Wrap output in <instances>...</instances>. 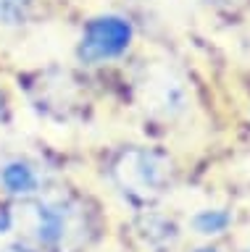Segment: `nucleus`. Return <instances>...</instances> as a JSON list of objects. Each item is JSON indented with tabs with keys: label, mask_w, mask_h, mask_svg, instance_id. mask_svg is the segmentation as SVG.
<instances>
[{
	"label": "nucleus",
	"mask_w": 250,
	"mask_h": 252,
	"mask_svg": "<svg viewBox=\"0 0 250 252\" xmlns=\"http://www.w3.org/2000/svg\"><path fill=\"white\" fill-rule=\"evenodd\" d=\"M140 100L150 116L158 118H177L187 110V92L182 82L171 71H150L147 79L140 84Z\"/></svg>",
	"instance_id": "5"
},
{
	"label": "nucleus",
	"mask_w": 250,
	"mask_h": 252,
	"mask_svg": "<svg viewBox=\"0 0 250 252\" xmlns=\"http://www.w3.org/2000/svg\"><path fill=\"white\" fill-rule=\"evenodd\" d=\"M192 252H218V250H214V247H198V250H192Z\"/></svg>",
	"instance_id": "11"
},
{
	"label": "nucleus",
	"mask_w": 250,
	"mask_h": 252,
	"mask_svg": "<svg viewBox=\"0 0 250 252\" xmlns=\"http://www.w3.org/2000/svg\"><path fill=\"white\" fill-rule=\"evenodd\" d=\"M135 242L143 252H174L179 244V226L174 218L163 216V213L140 210V216L132 223Z\"/></svg>",
	"instance_id": "6"
},
{
	"label": "nucleus",
	"mask_w": 250,
	"mask_h": 252,
	"mask_svg": "<svg viewBox=\"0 0 250 252\" xmlns=\"http://www.w3.org/2000/svg\"><path fill=\"white\" fill-rule=\"evenodd\" d=\"M208 3H214V5H224V8H232V5L245 3V0H208Z\"/></svg>",
	"instance_id": "10"
},
{
	"label": "nucleus",
	"mask_w": 250,
	"mask_h": 252,
	"mask_svg": "<svg viewBox=\"0 0 250 252\" xmlns=\"http://www.w3.org/2000/svg\"><path fill=\"white\" fill-rule=\"evenodd\" d=\"M132 39H135V29L129 19L116 13L98 16L84 27L79 45H76V58L87 66H100V63L121 58L129 50Z\"/></svg>",
	"instance_id": "3"
},
{
	"label": "nucleus",
	"mask_w": 250,
	"mask_h": 252,
	"mask_svg": "<svg viewBox=\"0 0 250 252\" xmlns=\"http://www.w3.org/2000/svg\"><path fill=\"white\" fill-rule=\"evenodd\" d=\"M0 252H42L40 247H35L29 239H16V242H8L0 247Z\"/></svg>",
	"instance_id": "9"
},
{
	"label": "nucleus",
	"mask_w": 250,
	"mask_h": 252,
	"mask_svg": "<svg viewBox=\"0 0 250 252\" xmlns=\"http://www.w3.org/2000/svg\"><path fill=\"white\" fill-rule=\"evenodd\" d=\"M35 11V0H0V27L13 29L29 21Z\"/></svg>",
	"instance_id": "8"
},
{
	"label": "nucleus",
	"mask_w": 250,
	"mask_h": 252,
	"mask_svg": "<svg viewBox=\"0 0 250 252\" xmlns=\"http://www.w3.org/2000/svg\"><path fill=\"white\" fill-rule=\"evenodd\" d=\"M190 226L198 236H221L232 226V213L226 208H200L190 218Z\"/></svg>",
	"instance_id": "7"
},
{
	"label": "nucleus",
	"mask_w": 250,
	"mask_h": 252,
	"mask_svg": "<svg viewBox=\"0 0 250 252\" xmlns=\"http://www.w3.org/2000/svg\"><path fill=\"white\" fill-rule=\"evenodd\" d=\"M48 189V173L42 163L29 155H5L0 158V192L13 200H32Z\"/></svg>",
	"instance_id": "4"
},
{
	"label": "nucleus",
	"mask_w": 250,
	"mask_h": 252,
	"mask_svg": "<svg viewBox=\"0 0 250 252\" xmlns=\"http://www.w3.org/2000/svg\"><path fill=\"white\" fill-rule=\"evenodd\" d=\"M248 252H250V247H248Z\"/></svg>",
	"instance_id": "12"
},
{
	"label": "nucleus",
	"mask_w": 250,
	"mask_h": 252,
	"mask_svg": "<svg viewBox=\"0 0 250 252\" xmlns=\"http://www.w3.org/2000/svg\"><path fill=\"white\" fill-rule=\"evenodd\" d=\"M24 228L42 252H84L95 239V220L90 208L71 192L45 189L32 200H21L13 210V228Z\"/></svg>",
	"instance_id": "1"
},
{
	"label": "nucleus",
	"mask_w": 250,
	"mask_h": 252,
	"mask_svg": "<svg viewBox=\"0 0 250 252\" xmlns=\"http://www.w3.org/2000/svg\"><path fill=\"white\" fill-rule=\"evenodd\" d=\"M108 176L127 205L137 210H150L174 187V163L155 147L129 145L111 158Z\"/></svg>",
	"instance_id": "2"
}]
</instances>
